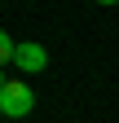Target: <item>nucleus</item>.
<instances>
[{
	"label": "nucleus",
	"mask_w": 119,
	"mask_h": 123,
	"mask_svg": "<svg viewBox=\"0 0 119 123\" xmlns=\"http://www.w3.org/2000/svg\"><path fill=\"white\" fill-rule=\"evenodd\" d=\"M0 110H5V119H26L35 110V92L26 79H5L0 84Z\"/></svg>",
	"instance_id": "obj_1"
},
{
	"label": "nucleus",
	"mask_w": 119,
	"mask_h": 123,
	"mask_svg": "<svg viewBox=\"0 0 119 123\" xmlns=\"http://www.w3.org/2000/svg\"><path fill=\"white\" fill-rule=\"evenodd\" d=\"M13 66L18 70H26V75H35V70H44L49 66V53H44V44H18V57H13Z\"/></svg>",
	"instance_id": "obj_2"
},
{
	"label": "nucleus",
	"mask_w": 119,
	"mask_h": 123,
	"mask_svg": "<svg viewBox=\"0 0 119 123\" xmlns=\"http://www.w3.org/2000/svg\"><path fill=\"white\" fill-rule=\"evenodd\" d=\"M13 57H18V40L0 35V62H5V66H13Z\"/></svg>",
	"instance_id": "obj_3"
}]
</instances>
